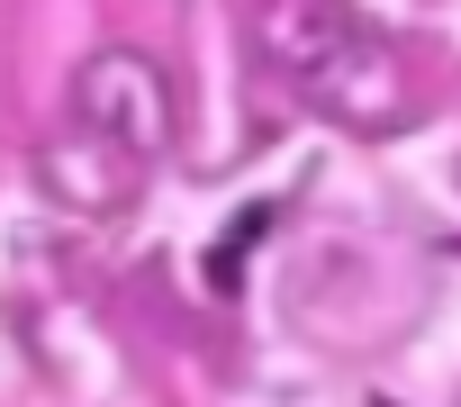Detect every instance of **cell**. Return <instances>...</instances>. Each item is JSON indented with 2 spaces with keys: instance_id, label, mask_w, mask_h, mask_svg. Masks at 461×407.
<instances>
[{
  "instance_id": "cell-3",
  "label": "cell",
  "mask_w": 461,
  "mask_h": 407,
  "mask_svg": "<svg viewBox=\"0 0 461 407\" xmlns=\"http://www.w3.org/2000/svg\"><path fill=\"white\" fill-rule=\"evenodd\" d=\"M263 227H272V209H245V218H236V236H226V254H217V281H226V290H236V272H245V245H254Z\"/></svg>"
},
{
  "instance_id": "cell-2",
  "label": "cell",
  "mask_w": 461,
  "mask_h": 407,
  "mask_svg": "<svg viewBox=\"0 0 461 407\" xmlns=\"http://www.w3.org/2000/svg\"><path fill=\"white\" fill-rule=\"evenodd\" d=\"M73 145L82 154L46 163L55 199H73V209H118L145 181V163L172 154V82H163V64L136 55V46H100L73 73Z\"/></svg>"
},
{
  "instance_id": "cell-1",
  "label": "cell",
  "mask_w": 461,
  "mask_h": 407,
  "mask_svg": "<svg viewBox=\"0 0 461 407\" xmlns=\"http://www.w3.org/2000/svg\"><path fill=\"white\" fill-rule=\"evenodd\" d=\"M254 46L317 118L362 127V136L407 127V64L389 55V37L362 10H344V0H263L254 10Z\"/></svg>"
}]
</instances>
